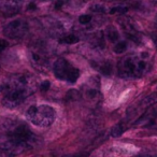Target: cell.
Instances as JSON below:
<instances>
[{
	"mask_svg": "<svg viewBox=\"0 0 157 157\" xmlns=\"http://www.w3.org/2000/svg\"><path fill=\"white\" fill-rule=\"evenodd\" d=\"M3 105L7 108L13 109L20 105L29 95L35 90V85L29 76L27 75H16L10 80L7 86Z\"/></svg>",
	"mask_w": 157,
	"mask_h": 157,
	"instance_id": "obj_1",
	"label": "cell"
},
{
	"mask_svg": "<svg viewBox=\"0 0 157 157\" xmlns=\"http://www.w3.org/2000/svg\"><path fill=\"white\" fill-rule=\"evenodd\" d=\"M147 53L143 52L139 55H129L118 63V73L122 78H141L146 72L148 63L146 58Z\"/></svg>",
	"mask_w": 157,
	"mask_h": 157,
	"instance_id": "obj_2",
	"label": "cell"
},
{
	"mask_svg": "<svg viewBox=\"0 0 157 157\" xmlns=\"http://www.w3.org/2000/svg\"><path fill=\"white\" fill-rule=\"evenodd\" d=\"M55 110L46 105H31L26 111L27 120L38 127H48L55 121Z\"/></svg>",
	"mask_w": 157,
	"mask_h": 157,
	"instance_id": "obj_3",
	"label": "cell"
},
{
	"mask_svg": "<svg viewBox=\"0 0 157 157\" xmlns=\"http://www.w3.org/2000/svg\"><path fill=\"white\" fill-rule=\"evenodd\" d=\"M8 139L25 144L30 147L31 143L35 139V136L25 124H18L17 126L13 127L11 130L8 131Z\"/></svg>",
	"mask_w": 157,
	"mask_h": 157,
	"instance_id": "obj_4",
	"label": "cell"
},
{
	"mask_svg": "<svg viewBox=\"0 0 157 157\" xmlns=\"http://www.w3.org/2000/svg\"><path fill=\"white\" fill-rule=\"evenodd\" d=\"M28 24L23 20H16L6 25L3 33L10 39H20L23 38L28 31Z\"/></svg>",
	"mask_w": 157,
	"mask_h": 157,
	"instance_id": "obj_5",
	"label": "cell"
},
{
	"mask_svg": "<svg viewBox=\"0 0 157 157\" xmlns=\"http://www.w3.org/2000/svg\"><path fill=\"white\" fill-rule=\"evenodd\" d=\"M28 148L29 146L18 143L11 139L0 141V155L1 156H15V155L22 154Z\"/></svg>",
	"mask_w": 157,
	"mask_h": 157,
	"instance_id": "obj_6",
	"label": "cell"
},
{
	"mask_svg": "<svg viewBox=\"0 0 157 157\" xmlns=\"http://www.w3.org/2000/svg\"><path fill=\"white\" fill-rule=\"evenodd\" d=\"M24 0H0V12L6 15H14L21 10Z\"/></svg>",
	"mask_w": 157,
	"mask_h": 157,
	"instance_id": "obj_7",
	"label": "cell"
},
{
	"mask_svg": "<svg viewBox=\"0 0 157 157\" xmlns=\"http://www.w3.org/2000/svg\"><path fill=\"white\" fill-rule=\"evenodd\" d=\"M71 69L72 66L63 58H58L54 63V74L59 80H66Z\"/></svg>",
	"mask_w": 157,
	"mask_h": 157,
	"instance_id": "obj_8",
	"label": "cell"
},
{
	"mask_svg": "<svg viewBox=\"0 0 157 157\" xmlns=\"http://www.w3.org/2000/svg\"><path fill=\"white\" fill-rule=\"evenodd\" d=\"M31 58H33L35 66L37 68H39V69H43V68L48 67V56H46L45 51H43L42 48H38L37 50L33 51L31 52Z\"/></svg>",
	"mask_w": 157,
	"mask_h": 157,
	"instance_id": "obj_9",
	"label": "cell"
},
{
	"mask_svg": "<svg viewBox=\"0 0 157 157\" xmlns=\"http://www.w3.org/2000/svg\"><path fill=\"white\" fill-rule=\"evenodd\" d=\"M105 36H107V38L109 39V41H111V42H116L120 39V33H118V31L112 26L107 28V30H105Z\"/></svg>",
	"mask_w": 157,
	"mask_h": 157,
	"instance_id": "obj_10",
	"label": "cell"
},
{
	"mask_svg": "<svg viewBox=\"0 0 157 157\" xmlns=\"http://www.w3.org/2000/svg\"><path fill=\"white\" fill-rule=\"evenodd\" d=\"M127 48H128V45H127L126 41H120L115 44L113 51L116 54H123V53H125L127 51Z\"/></svg>",
	"mask_w": 157,
	"mask_h": 157,
	"instance_id": "obj_11",
	"label": "cell"
},
{
	"mask_svg": "<svg viewBox=\"0 0 157 157\" xmlns=\"http://www.w3.org/2000/svg\"><path fill=\"white\" fill-rule=\"evenodd\" d=\"M99 70L105 75H110V74H112V71H113V66L110 63H105L99 67Z\"/></svg>",
	"mask_w": 157,
	"mask_h": 157,
	"instance_id": "obj_12",
	"label": "cell"
},
{
	"mask_svg": "<svg viewBox=\"0 0 157 157\" xmlns=\"http://www.w3.org/2000/svg\"><path fill=\"white\" fill-rule=\"evenodd\" d=\"M123 132H124V128H123V126L121 124H116L115 126H113L111 129V136L113 138L121 137V136L123 135Z\"/></svg>",
	"mask_w": 157,
	"mask_h": 157,
	"instance_id": "obj_13",
	"label": "cell"
},
{
	"mask_svg": "<svg viewBox=\"0 0 157 157\" xmlns=\"http://www.w3.org/2000/svg\"><path fill=\"white\" fill-rule=\"evenodd\" d=\"M60 42L66 44H75L78 42V38L75 35H67L60 40Z\"/></svg>",
	"mask_w": 157,
	"mask_h": 157,
	"instance_id": "obj_14",
	"label": "cell"
},
{
	"mask_svg": "<svg viewBox=\"0 0 157 157\" xmlns=\"http://www.w3.org/2000/svg\"><path fill=\"white\" fill-rule=\"evenodd\" d=\"M127 11H128V8L120 6V7L112 8V9L110 10V14H125Z\"/></svg>",
	"mask_w": 157,
	"mask_h": 157,
	"instance_id": "obj_15",
	"label": "cell"
},
{
	"mask_svg": "<svg viewBox=\"0 0 157 157\" xmlns=\"http://www.w3.org/2000/svg\"><path fill=\"white\" fill-rule=\"evenodd\" d=\"M78 22L81 23L82 25H87L92 22V16L88 15V14H84V15H81L78 17Z\"/></svg>",
	"mask_w": 157,
	"mask_h": 157,
	"instance_id": "obj_16",
	"label": "cell"
},
{
	"mask_svg": "<svg viewBox=\"0 0 157 157\" xmlns=\"http://www.w3.org/2000/svg\"><path fill=\"white\" fill-rule=\"evenodd\" d=\"M97 95H98V90H97L96 88H88V90H86V96L90 99L96 98Z\"/></svg>",
	"mask_w": 157,
	"mask_h": 157,
	"instance_id": "obj_17",
	"label": "cell"
},
{
	"mask_svg": "<svg viewBox=\"0 0 157 157\" xmlns=\"http://www.w3.org/2000/svg\"><path fill=\"white\" fill-rule=\"evenodd\" d=\"M92 11L95 13H105V8L101 5H94L92 7Z\"/></svg>",
	"mask_w": 157,
	"mask_h": 157,
	"instance_id": "obj_18",
	"label": "cell"
},
{
	"mask_svg": "<svg viewBox=\"0 0 157 157\" xmlns=\"http://www.w3.org/2000/svg\"><path fill=\"white\" fill-rule=\"evenodd\" d=\"M51 86V83L48 81H44L41 83V85H40V90H42V92H46V90H48V88H50Z\"/></svg>",
	"mask_w": 157,
	"mask_h": 157,
	"instance_id": "obj_19",
	"label": "cell"
},
{
	"mask_svg": "<svg viewBox=\"0 0 157 157\" xmlns=\"http://www.w3.org/2000/svg\"><path fill=\"white\" fill-rule=\"evenodd\" d=\"M8 45H9V43H8L7 40L0 39V53H2L8 48Z\"/></svg>",
	"mask_w": 157,
	"mask_h": 157,
	"instance_id": "obj_20",
	"label": "cell"
},
{
	"mask_svg": "<svg viewBox=\"0 0 157 157\" xmlns=\"http://www.w3.org/2000/svg\"><path fill=\"white\" fill-rule=\"evenodd\" d=\"M153 41H154L155 45L157 46V36H155V37H153Z\"/></svg>",
	"mask_w": 157,
	"mask_h": 157,
	"instance_id": "obj_21",
	"label": "cell"
},
{
	"mask_svg": "<svg viewBox=\"0 0 157 157\" xmlns=\"http://www.w3.org/2000/svg\"><path fill=\"white\" fill-rule=\"evenodd\" d=\"M37 1H40V2H48L50 0H37Z\"/></svg>",
	"mask_w": 157,
	"mask_h": 157,
	"instance_id": "obj_22",
	"label": "cell"
},
{
	"mask_svg": "<svg viewBox=\"0 0 157 157\" xmlns=\"http://www.w3.org/2000/svg\"><path fill=\"white\" fill-rule=\"evenodd\" d=\"M3 90H5V88H3V86H1V85H0V93L2 92Z\"/></svg>",
	"mask_w": 157,
	"mask_h": 157,
	"instance_id": "obj_23",
	"label": "cell"
},
{
	"mask_svg": "<svg viewBox=\"0 0 157 157\" xmlns=\"http://www.w3.org/2000/svg\"><path fill=\"white\" fill-rule=\"evenodd\" d=\"M156 24H157V20H156Z\"/></svg>",
	"mask_w": 157,
	"mask_h": 157,
	"instance_id": "obj_24",
	"label": "cell"
}]
</instances>
